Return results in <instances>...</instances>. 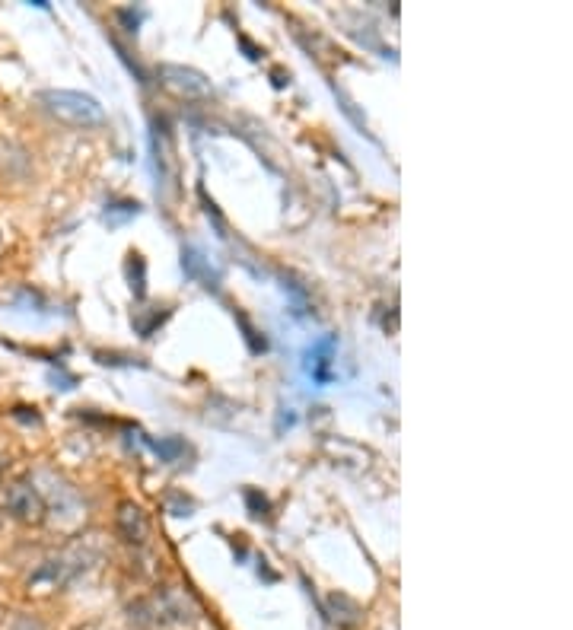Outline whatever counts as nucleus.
I'll use <instances>...</instances> for the list:
<instances>
[{"label": "nucleus", "instance_id": "nucleus-2", "mask_svg": "<svg viewBox=\"0 0 573 630\" xmlns=\"http://www.w3.org/2000/svg\"><path fill=\"white\" fill-rule=\"evenodd\" d=\"M93 557H96V554H93L90 548H83V545L67 548V551H61L58 557L45 560V564H42L36 573H32L29 586H36V589H61V586H67L71 580H77V576H80L83 570H90Z\"/></svg>", "mask_w": 573, "mask_h": 630}, {"label": "nucleus", "instance_id": "nucleus-9", "mask_svg": "<svg viewBox=\"0 0 573 630\" xmlns=\"http://www.w3.org/2000/svg\"><path fill=\"white\" fill-rule=\"evenodd\" d=\"M328 611H332V618H335L341 627H351V624L360 621V608H357V602H351V599H347V595H341V592L328 595Z\"/></svg>", "mask_w": 573, "mask_h": 630}, {"label": "nucleus", "instance_id": "nucleus-5", "mask_svg": "<svg viewBox=\"0 0 573 630\" xmlns=\"http://www.w3.org/2000/svg\"><path fill=\"white\" fill-rule=\"evenodd\" d=\"M7 510L23 522H42L45 519V503H42L39 487L32 481H16L7 490Z\"/></svg>", "mask_w": 573, "mask_h": 630}, {"label": "nucleus", "instance_id": "nucleus-12", "mask_svg": "<svg viewBox=\"0 0 573 630\" xmlns=\"http://www.w3.org/2000/svg\"><path fill=\"white\" fill-rule=\"evenodd\" d=\"M249 506H252V516H265V510H268V503H265V497L262 500H258V494H255V490H249Z\"/></svg>", "mask_w": 573, "mask_h": 630}, {"label": "nucleus", "instance_id": "nucleus-8", "mask_svg": "<svg viewBox=\"0 0 573 630\" xmlns=\"http://www.w3.org/2000/svg\"><path fill=\"white\" fill-rule=\"evenodd\" d=\"M332 350L335 338H322L319 344H312L309 350V373L316 382H328V363H332Z\"/></svg>", "mask_w": 573, "mask_h": 630}, {"label": "nucleus", "instance_id": "nucleus-1", "mask_svg": "<svg viewBox=\"0 0 573 630\" xmlns=\"http://www.w3.org/2000/svg\"><path fill=\"white\" fill-rule=\"evenodd\" d=\"M42 105L55 115L64 125H74V128H96L106 121V112H102V105L86 96V93H74V90H45Z\"/></svg>", "mask_w": 573, "mask_h": 630}, {"label": "nucleus", "instance_id": "nucleus-7", "mask_svg": "<svg viewBox=\"0 0 573 630\" xmlns=\"http://www.w3.org/2000/svg\"><path fill=\"white\" fill-rule=\"evenodd\" d=\"M182 268L188 271V277L201 280L204 287H217V280H220V274L211 271V258L201 255L198 249H185L182 252Z\"/></svg>", "mask_w": 573, "mask_h": 630}, {"label": "nucleus", "instance_id": "nucleus-6", "mask_svg": "<svg viewBox=\"0 0 573 630\" xmlns=\"http://www.w3.org/2000/svg\"><path fill=\"white\" fill-rule=\"evenodd\" d=\"M118 529L128 541H137V545H141V541L147 538V516H144L141 506L131 503V500L121 503L118 506Z\"/></svg>", "mask_w": 573, "mask_h": 630}, {"label": "nucleus", "instance_id": "nucleus-10", "mask_svg": "<svg viewBox=\"0 0 573 630\" xmlns=\"http://www.w3.org/2000/svg\"><path fill=\"white\" fill-rule=\"evenodd\" d=\"M182 449H185V446H182L179 440H160V443H156V452L166 455L169 462H176L179 455H182Z\"/></svg>", "mask_w": 573, "mask_h": 630}, {"label": "nucleus", "instance_id": "nucleus-4", "mask_svg": "<svg viewBox=\"0 0 573 630\" xmlns=\"http://www.w3.org/2000/svg\"><path fill=\"white\" fill-rule=\"evenodd\" d=\"M153 624H185L195 618V605H191V599L185 592L179 589H169L163 595H156V599L150 602V615H147Z\"/></svg>", "mask_w": 573, "mask_h": 630}, {"label": "nucleus", "instance_id": "nucleus-3", "mask_svg": "<svg viewBox=\"0 0 573 630\" xmlns=\"http://www.w3.org/2000/svg\"><path fill=\"white\" fill-rule=\"evenodd\" d=\"M160 77L169 86L172 93H179L185 99H207L211 90V80H207L201 70L195 67H182V64H163L160 67Z\"/></svg>", "mask_w": 573, "mask_h": 630}, {"label": "nucleus", "instance_id": "nucleus-11", "mask_svg": "<svg viewBox=\"0 0 573 630\" xmlns=\"http://www.w3.org/2000/svg\"><path fill=\"white\" fill-rule=\"evenodd\" d=\"M4 630H42V624L32 618H13L10 624H4Z\"/></svg>", "mask_w": 573, "mask_h": 630}]
</instances>
